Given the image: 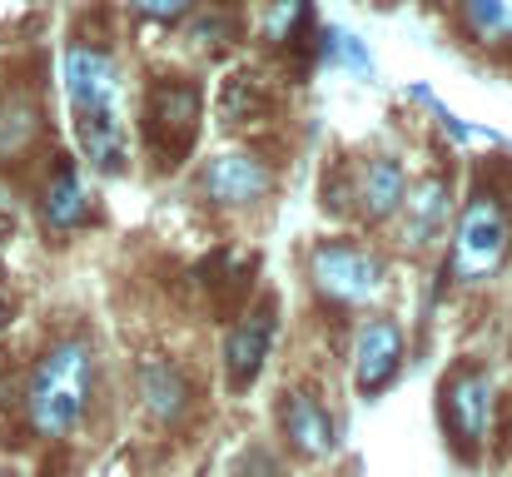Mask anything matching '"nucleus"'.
<instances>
[{
    "label": "nucleus",
    "instance_id": "6ab92c4d",
    "mask_svg": "<svg viewBox=\"0 0 512 477\" xmlns=\"http://www.w3.org/2000/svg\"><path fill=\"white\" fill-rule=\"evenodd\" d=\"M319 65L348 70V80H373V55L353 30H319Z\"/></svg>",
    "mask_w": 512,
    "mask_h": 477
},
{
    "label": "nucleus",
    "instance_id": "f3484780",
    "mask_svg": "<svg viewBox=\"0 0 512 477\" xmlns=\"http://www.w3.org/2000/svg\"><path fill=\"white\" fill-rule=\"evenodd\" d=\"M75 145H80V155L90 159L95 169H105V174H120V169H125V130H120V115L75 120Z\"/></svg>",
    "mask_w": 512,
    "mask_h": 477
},
{
    "label": "nucleus",
    "instance_id": "4be33fe9",
    "mask_svg": "<svg viewBox=\"0 0 512 477\" xmlns=\"http://www.w3.org/2000/svg\"><path fill=\"white\" fill-rule=\"evenodd\" d=\"M234 477H284V468H279V458H274L269 448H249V453L234 463Z\"/></svg>",
    "mask_w": 512,
    "mask_h": 477
},
{
    "label": "nucleus",
    "instance_id": "aec40b11",
    "mask_svg": "<svg viewBox=\"0 0 512 477\" xmlns=\"http://www.w3.org/2000/svg\"><path fill=\"white\" fill-rule=\"evenodd\" d=\"M184 35H194L204 50L234 45V40H239V10H229V5H214V0H199V5L189 10V25H184Z\"/></svg>",
    "mask_w": 512,
    "mask_h": 477
},
{
    "label": "nucleus",
    "instance_id": "4468645a",
    "mask_svg": "<svg viewBox=\"0 0 512 477\" xmlns=\"http://www.w3.org/2000/svg\"><path fill=\"white\" fill-rule=\"evenodd\" d=\"M140 398H145V413L150 418L174 423L189 408V378L174 368L170 358H145L140 363Z\"/></svg>",
    "mask_w": 512,
    "mask_h": 477
},
{
    "label": "nucleus",
    "instance_id": "20e7f679",
    "mask_svg": "<svg viewBox=\"0 0 512 477\" xmlns=\"http://www.w3.org/2000/svg\"><path fill=\"white\" fill-rule=\"evenodd\" d=\"M309 284L334 309H363L388 289V269L373 249L353 239H319L309 249Z\"/></svg>",
    "mask_w": 512,
    "mask_h": 477
},
{
    "label": "nucleus",
    "instance_id": "f03ea898",
    "mask_svg": "<svg viewBox=\"0 0 512 477\" xmlns=\"http://www.w3.org/2000/svg\"><path fill=\"white\" fill-rule=\"evenodd\" d=\"M512 254V214L503 194L478 184L448 224V279L458 289H483L503 274Z\"/></svg>",
    "mask_w": 512,
    "mask_h": 477
},
{
    "label": "nucleus",
    "instance_id": "7ed1b4c3",
    "mask_svg": "<svg viewBox=\"0 0 512 477\" xmlns=\"http://www.w3.org/2000/svg\"><path fill=\"white\" fill-rule=\"evenodd\" d=\"M199 110H204V95H199V80L194 75H155L145 85V110H140V130H145V150L155 159L160 174L179 169L194 140H199Z\"/></svg>",
    "mask_w": 512,
    "mask_h": 477
},
{
    "label": "nucleus",
    "instance_id": "1a4fd4ad",
    "mask_svg": "<svg viewBox=\"0 0 512 477\" xmlns=\"http://www.w3.org/2000/svg\"><path fill=\"white\" fill-rule=\"evenodd\" d=\"M398 368H403V328L383 314L363 318L358 333H353V383H358V393L378 398L383 388H393Z\"/></svg>",
    "mask_w": 512,
    "mask_h": 477
},
{
    "label": "nucleus",
    "instance_id": "f257e3e1",
    "mask_svg": "<svg viewBox=\"0 0 512 477\" xmlns=\"http://www.w3.org/2000/svg\"><path fill=\"white\" fill-rule=\"evenodd\" d=\"M95 398V353L85 338H55L25 383V418L40 438H70Z\"/></svg>",
    "mask_w": 512,
    "mask_h": 477
},
{
    "label": "nucleus",
    "instance_id": "b1692460",
    "mask_svg": "<svg viewBox=\"0 0 512 477\" xmlns=\"http://www.w3.org/2000/svg\"><path fill=\"white\" fill-rule=\"evenodd\" d=\"M5 314H10V304H5V289H0V323H5Z\"/></svg>",
    "mask_w": 512,
    "mask_h": 477
},
{
    "label": "nucleus",
    "instance_id": "423d86ee",
    "mask_svg": "<svg viewBox=\"0 0 512 477\" xmlns=\"http://www.w3.org/2000/svg\"><path fill=\"white\" fill-rule=\"evenodd\" d=\"M274 194V164L254 150H219L199 169V199L219 214L259 209Z\"/></svg>",
    "mask_w": 512,
    "mask_h": 477
},
{
    "label": "nucleus",
    "instance_id": "f8f14e48",
    "mask_svg": "<svg viewBox=\"0 0 512 477\" xmlns=\"http://www.w3.org/2000/svg\"><path fill=\"white\" fill-rule=\"evenodd\" d=\"M279 428H284V438H289V448L299 458H329L339 448V433H334L329 408L314 393H304V388H289L279 398Z\"/></svg>",
    "mask_w": 512,
    "mask_h": 477
},
{
    "label": "nucleus",
    "instance_id": "2eb2a0df",
    "mask_svg": "<svg viewBox=\"0 0 512 477\" xmlns=\"http://www.w3.org/2000/svg\"><path fill=\"white\" fill-rule=\"evenodd\" d=\"M40 140V100L30 90H5L0 95V164L20 159Z\"/></svg>",
    "mask_w": 512,
    "mask_h": 477
},
{
    "label": "nucleus",
    "instance_id": "412c9836",
    "mask_svg": "<svg viewBox=\"0 0 512 477\" xmlns=\"http://www.w3.org/2000/svg\"><path fill=\"white\" fill-rule=\"evenodd\" d=\"M140 20H155V25H170V20H184L199 0H125Z\"/></svg>",
    "mask_w": 512,
    "mask_h": 477
},
{
    "label": "nucleus",
    "instance_id": "9d476101",
    "mask_svg": "<svg viewBox=\"0 0 512 477\" xmlns=\"http://www.w3.org/2000/svg\"><path fill=\"white\" fill-rule=\"evenodd\" d=\"M398 214H403V224H398V244H403L408 254L438 244L443 229L453 224V184H448V174H443V169L423 174V179L403 194V209H398Z\"/></svg>",
    "mask_w": 512,
    "mask_h": 477
},
{
    "label": "nucleus",
    "instance_id": "6e6552de",
    "mask_svg": "<svg viewBox=\"0 0 512 477\" xmlns=\"http://www.w3.org/2000/svg\"><path fill=\"white\" fill-rule=\"evenodd\" d=\"M488 418H493V378L478 368V363H463L448 388H443V423H448V438L473 458L488 438Z\"/></svg>",
    "mask_w": 512,
    "mask_h": 477
},
{
    "label": "nucleus",
    "instance_id": "5701e85b",
    "mask_svg": "<svg viewBox=\"0 0 512 477\" xmlns=\"http://www.w3.org/2000/svg\"><path fill=\"white\" fill-rule=\"evenodd\" d=\"M10 234H15V224H10V214H0V249L10 244Z\"/></svg>",
    "mask_w": 512,
    "mask_h": 477
},
{
    "label": "nucleus",
    "instance_id": "39448f33",
    "mask_svg": "<svg viewBox=\"0 0 512 477\" xmlns=\"http://www.w3.org/2000/svg\"><path fill=\"white\" fill-rule=\"evenodd\" d=\"M60 80H65V100L75 120L90 115H115V95H120V65L115 50L95 35H75L60 55Z\"/></svg>",
    "mask_w": 512,
    "mask_h": 477
},
{
    "label": "nucleus",
    "instance_id": "9b49d317",
    "mask_svg": "<svg viewBox=\"0 0 512 477\" xmlns=\"http://www.w3.org/2000/svg\"><path fill=\"white\" fill-rule=\"evenodd\" d=\"M403 194H408V169L398 155L358 159V169L348 179V209H358L368 224H388L403 209Z\"/></svg>",
    "mask_w": 512,
    "mask_h": 477
},
{
    "label": "nucleus",
    "instance_id": "393cba45",
    "mask_svg": "<svg viewBox=\"0 0 512 477\" xmlns=\"http://www.w3.org/2000/svg\"><path fill=\"white\" fill-rule=\"evenodd\" d=\"M0 477H25V473H10V468H0Z\"/></svg>",
    "mask_w": 512,
    "mask_h": 477
},
{
    "label": "nucleus",
    "instance_id": "dca6fc26",
    "mask_svg": "<svg viewBox=\"0 0 512 477\" xmlns=\"http://www.w3.org/2000/svg\"><path fill=\"white\" fill-rule=\"evenodd\" d=\"M458 20L473 45L512 55V0H458Z\"/></svg>",
    "mask_w": 512,
    "mask_h": 477
},
{
    "label": "nucleus",
    "instance_id": "ddd939ff",
    "mask_svg": "<svg viewBox=\"0 0 512 477\" xmlns=\"http://www.w3.org/2000/svg\"><path fill=\"white\" fill-rule=\"evenodd\" d=\"M40 219H45L50 234H75V229H85L95 219L90 189H85V179L75 174L70 159H55V169L45 174V184H40Z\"/></svg>",
    "mask_w": 512,
    "mask_h": 477
},
{
    "label": "nucleus",
    "instance_id": "a211bd4d",
    "mask_svg": "<svg viewBox=\"0 0 512 477\" xmlns=\"http://www.w3.org/2000/svg\"><path fill=\"white\" fill-rule=\"evenodd\" d=\"M219 105H224V125H249V120H259L269 110V85L254 70H239V75L224 80Z\"/></svg>",
    "mask_w": 512,
    "mask_h": 477
},
{
    "label": "nucleus",
    "instance_id": "0eeeda50",
    "mask_svg": "<svg viewBox=\"0 0 512 477\" xmlns=\"http://www.w3.org/2000/svg\"><path fill=\"white\" fill-rule=\"evenodd\" d=\"M274 333H279V304H274V294H259L254 309L224 333V383H229V393L254 388V378H259V368L274 348Z\"/></svg>",
    "mask_w": 512,
    "mask_h": 477
}]
</instances>
